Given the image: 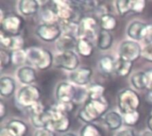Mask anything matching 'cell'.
<instances>
[{
	"label": "cell",
	"instance_id": "4316f807",
	"mask_svg": "<svg viewBox=\"0 0 152 136\" xmlns=\"http://www.w3.org/2000/svg\"><path fill=\"white\" fill-rule=\"evenodd\" d=\"M72 4L80 12H91L96 11L98 7L97 1H72Z\"/></svg>",
	"mask_w": 152,
	"mask_h": 136
},
{
	"label": "cell",
	"instance_id": "d4e9b609",
	"mask_svg": "<svg viewBox=\"0 0 152 136\" xmlns=\"http://www.w3.org/2000/svg\"><path fill=\"white\" fill-rule=\"evenodd\" d=\"M131 82L133 86L138 90H143L145 88H148V84H149L148 75L146 72H142V71L137 72L132 77Z\"/></svg>",
	"mask_w": 152,
	"mask_h": 136
},
{
	"label": "cell",
	"instance_id": "4dcf8cb0",
	"mask_svg": "<svg viewBox=\"0 0 152 136\" xmlns=\"http://www.w3.org/2000/svg\"><path fill=\"white\" fill-rule=\"evenodd\" d=\"M28 61L27 60V52L26 50H18V51H13L12 53V63L14 64L15 66H20L23 65Z\"/></svg>",
	"mask_w": 152,
	"mask_h": 136
},
{
	"label": "cell",
	"instance_id": "4fadbf2b",
	"mask_svg": "<svg viewBox=\"0 0 152 136\" xmlns=\"http://www.w3.org/2000/svg\"><path fill=\"white\" fill-rule=\"evenodd\" d=\"M77 89L73 85L61 82L56 87L55 95L60 102H73L74 99L77 97Z\"/></svg>",
	"mask_w": 152,
	"mask_h": 136
},
{
	"label": "cell",
	"instance_id": "7dc6e473",
	"mask_svg": "<svg viewBox=\"0 0 152 136\" xmlns=\"http://www.w3.org/2000/svg\"><path fill=\"white\" fill-rule=\"evenodd\" d=\"M62 136H77V135H75L74 134H65L64 135H62Z\"/></svg>",
	"mask_w": 152,
	"mask_h": 136
},
{
	"label": "cell",
	"instance_id": "f1b7e54d",
	"mask_svg": "<svg viewBox=\"0 0 152 136\" xmlns=\"http://www.w3.org/2000/svg\"><path fill=\"white\" fill-rule=\"evenodd\" d=\"M105 87L100 84H94L91 86L87 90V95L89 100L98 101L104 98Z\"/></svg>",
	"mask_w": 152,
	"mask_h": 136
},
{
	"label": "cell",
	"instance_id": "bcb514c9",
	"mask_svg": "<svg viewBox=\"0 0 152 136\" xmlns=\"http://www.w3.org/2000/svg\"><path fill=\"white\" fill-rule=\"evenodd\" d=\"M142 136H152V132L151 131H146L142 134Z\"/></svg>",
	"mask_w": 152,
	"mask_h": 136
},
{
	"label": "cell",
	"instance_id": "f35d334b",
	"mask_svg": "<svg viewBox=\"0 0 152 136\" xmlns=\"http://www.w3.org/2000/svg\"><path fill=\"white\" fill-rule=\"evenodd\" d=\"M142 56L146 61L152 62V42L147 43V45L142 48Z\"/></svg>",
	"mask_w": 152,
	"mask_h": 136
},
{
	"label": "cell",
	"instance_id": "83f0119b",
	"mask_svg": "<svg viewBox=\"0 0 152 136\" xmlns=\"http://www.w3.org/2000/svg\"><path fill=\"white\" fill-rule=\"evenodd\" d=\"M117 25H118V21L116 18L110 13L102 15L100 18V27L101 29L102 30H106L110 32L111 30H114Z\"/></svg>",
	"mask_w": 152,
	"mask_h": 136
},
{
	"label": "cell",
	"instance_id": "7402d4cb",
	"mask_svg": "<svg viewBox=\"0 0 152 136\" xmlns=\"http://www.w3.org/2000/svg\"><path fill=\"white\" fill-rule=\"evenodd\" d=\"M15 90V81L9 77H3L0 79V94L4 97L11 96Z\"/></svg>",
	"mask_w": 152,
	"mask_h": 136
},
{
	"label": "cell",
	"instance_id": "8992f818",
	"mask_svg": "<svg viewBox=\"0 0 152 136\" xmlns=\"http://www.w3.org/2000/svg\"><path fill=\"white\" fill-rule=\"evenodd\" d=\"M100 21L91 16H86L79 20L77 37L92 40L98 37L100 30Z\"/></svg>",
	"mask_w": 152,
	"mask_h": 136
},
{
	"label": "cell",
	"instance_id": "52a82bcc",
	"mask_svg": "<svg viewBox=\"0 0 152 136\" xmlns=\"http://www.w3.org/2000/svg\"><path fill=\"white\" fill-rule=\"evenodd\" d=\"M41 92L40 90L32 85L25 86L20 89L17 94V101L19 104L23 107L29 109L33 105L40 102Z\"/></svg>",
	"mask_w": 152,
	"mask_h": 136
},
{
	"label": "cell",
	"instance_id": "60d3db41",
	"mask_svg": "<svg viewBox=\"0 0 152 136\" xmlns=\"http://www.w3.org/2000/svg\"><path fill=\"white\" fill-rule=\"evenodd\" d=\"M34 136H56L54 132L49 128H41L36 131Z\"/></svg>",
	"mask_w": 152,
	"mask_h": 136
},
{
	"label": "cell",
	"instance_id": "8d00e7d4",
	"mask_svg": "<svg viewBox=\"0 0 152 136\" xmlns=\"http://www.w3.org/2000/svg\"><path fill=\"white\" fill-rule=\"evenodd\" d=\"M56 108H58L60 110L65 112L69 115V113L72 112L75 110V104L73 102H58L56 104H54Z\"/></svg>",
	"mask_w": 152,
	"mask_h": 136
},
{
	"label": "cell",
	"instance_id": "e575fe53",
	"mask_svg": "<svg viewBox=\"0 0 152 136\" xmlns=\"http://www.w3.org/2000/svg\"><path fill=\"white\" fill-rule=\"evenodd\" d=\"M140 118H141V115L137 110V111H134V112L126 114L125 118H124V121L126 126H134L137 125V123L140 120Z\"/></svg>",
	"mask_w": 152,
	"mask_h": 136
},
{
	"label": "cell",
	"instance_id": "ab89813d",
	"mask_svg": "<svg viewBox=\"0 0 152 136\" xmlns=\"http://www.w3.org/2000/svg\"><path fill=\"white\" fill-rule=\"evenodd\" d=\"M148 75V80H149V84H148V94H147V100L148 102L152 103V70L147 72Z\"/></svg>",
	"mask_w": 152,
	"mask_h": 136
},
{
	"label": "cell",
	"instance_id": "836d02e7",
	"mask_svg": "<svg viewBox=\"0 0 152 136\" xmlns=\"http://www.w3.org/2000/svg\"><path fill=\"white\" fill-rule=\"evenodd\" d=\"M80 136H102V134L95 125L87 124L82 128Z\"/></svg>",
	"mask_w": 152,
	"mask_h": 136
},
{
	"label": "cell",
	"instance_id": "7bdbcfd3",
	"mask_svg": "<svg viewBox=\"0 0 152 136\" xmlns=\"http://www.w3.org/2000/svg\"><path fill=\"white\" fill-rule=\"evenodd\" d=\"M117 136H135L134 131L133 129H125L118 133Z\"/></svg>",
	"mask_w": 152,
	"mask_h": 136
},
{
	"label": "cell",
	"instance_id": "cb8c5ba5",
	"mask_svg": "<svg viewBox=\"0 0 152 136\" xmlns=\"http://www.w3.org/2000/svg\"><path fill=\"white\" fill-rule=\"evenodd\" d=\"M77 51L83 57H90L94 53V45L90 40L78 38L77 44Z\"/></svg>",
	"mask_w": 152,
	"mask_h": 136
},
{
	"label": "cell",
	"instance_id": "7a4b0ae2",
	"mask_svg": "<svg viewBox=\"0 0 152 136\" xmlns=\"http://www.w3.org/2000/svg\"><path fill=\"white\" fill-rule=\"evenodd\" d=\"M26 52L28 61L38 69L45 70L49 69L53 62L54 58L53 57L51 52L45 48L34 46L29 47L26 50Z\"/></svg>",
	"mask_w": 152,
	"mask_h": 136
},
{
	"label": "cell",
	"instance_id": "ac0fdd59",
	"mask_svg": "<svg viewBox=\"0 0 152 136\" xmlns=\"http://www.w3.org/2000/svg\"><path fill=\"white\" fill-rule=\"evenodd\" d=\"M17 77L19 80L22 84H25L26 86L31 85L37 79V74L35 69L28 66H24L20 68L17 72Z\"/></svg>",
	"mask_w": 152,
	"mask_h": 136
},
{
	"label": "cell",
	"instance_id": "f546056e",
	"mask_svg": "<svg viewBox=\"0 0 152 136\" xmlns=\"http://www.w3.org/2000/svg\"><path fill=\"white\" fill-rule=\"evenodd\" d=\"M41 18L45 24H56V21L58 20V18L51 6L43 9Z\"/></svg>",
	"mask_w": 152,
	"mask_h": 136
},
{
	"label": "cell",
	"instance_id": "603a6c76",
	"mask_svg": "<svg viewBox=\"0 0 152 136\" xmlns=\"http://www.w3.org/2000/svg\"><path fill=\"white\" fill-rule=\"evenodd\" d=\"M112 42H113L112 35L109 31L101 29L97 37V47L102 51L108 50L111 46Z\"/></svg>",
	"mask_w": 152,
	"mask_h": 136
},
{
	"label": "cell",
	"instance_id": "2e32d148",
	"mask_svg": "<svg viewBox=\"0 0 152 136\" xmlns=\"http://www.w3.org/2000/svg\"><path fill=\"white\" fill-rule=\"evenodd\" d=\"M147 25L148 24L142 23L141 21H134L129 25L127 29V35L132 39L136 41L144 40L147 30Z\"/></svg>",
	"mask_w": 152,
	"mask_h": 136
},
{
	"label": "cell",
	"instance_id": "3957f363",
	"mask_svg": "<svg viewBox=\"0 0 152 136\" xmlns=\"http://www.w3.org/2000/svg\"><path fill=\"white\" fill-rule=\"evenodd\" d=\"M47 111L49 116L47 128L59 133H64L69 129L70 120L68 114L60 110L55 105H53L51 108L47 109Z\"/></svg>",
	"mask_w": 152,
	"mask_h": 136
},
{
	"label": "cell",
	"instance_id": "d6a6232c",
	"mask_svg": "<svg viewBox=\"0 0 152 136\" xmlns=\"http://www.w3.org/2000/svg\"><path fill=\"white\" fill-rule=\"evenodd\" d=\"M116 6L118 13L121 16H125L129 12H132V1L131 0H118L116 2Z\"/></svg>",
	"mask_w": 152,
	"mask_h": 136
},
{
	"label": "cell",
	"instance_id": "8fae6325",
	"mask_svg": "<svg viewBox=\"0 0 152 136\" xmlns=\"http://www.w3.org/2000/svg\"><path fill=\"white\" fill-rule=\"evenodd\" d=\"M23 28V20L18 15H6L1 21V30L9 36L20 35Z\"/></svg>",
	"mask_w": 152,
	"mask_h": 136
},
{
	"label": "cell",
	"instance_id": "d6986e66",
	"mask_svg": "<svg viewBox=\"0 0 152 136\" xmlns=\"http://www.w3.org/2000/svg\"><path fill=\"white\" fill-rule=\"evenodd\" d=\"M6 128L12 136H25L28 133L27 125L23 121L18 119L11 120L7 124Z\"/></svg>",
	"mask_w": 152,
	"mask_h": 136
},
{
	"label": "cell",
	"instance_id": "ba28073f",
	"mask_svg": "<svg viewBox=\"0 0 152 136\" xmlns=\"http://www.w3.org/2000/svg\"><path fill=\"white\" fill-rule=\"evenodd\" d=\"M28 110L29 111L31 123L35 127L38 129L48 127V122H49L48 111L41 102L33 105Z\"/></svg>",
	"mask_w": 152,
	"mask_h": 136
},
{
	"label": "cell",
	"instance_id": "74e56055",
	"mask_svg": "<svg viewBox=\"0 0 152 136\" xmlns=\"http://www.w3.org/2000/svg\"><path fill=\"white\" fill-rule=\"evenodd\" d=\"M146 7V2L142 0L132 1V12L135 13H142Z\"/></svg>",
	"mask_w": 152,
	"mask_h": 136
},
{
	"label": "cell",
	"instance_id": "30bf717a",
	"mask_svg": "<svg viewBox=\"0 0 152 136\" xmlns=\"http://www.w3.org/2000/svg\"><path fill=\"white\" fill-rule=\"evenodd\" d=\"M53 61L57 68L71 71L77 69L79 64V59L74 52L60 53L55 56Z\"/></svg>",
	"mask_w": 152,
	"mask_h": 136
},
{
	"label": "cell",
	"instance_id": "ffe728a7",
	"mask_svg": "<svg viewBox=\"0 0 152 136\" xmlns=\"http://www.w3.org/2000/svg\"><path fill=\"white\" fill-rule=\"evenodd\" d=\"M134 62L126 61L122 58H118L115 61V69L114 73L118 77H127L133 68Z\"/></svg>",
	"mask_w": 152,
	"mask_h": 136
},
{
	"label": "cell",
	"instance_id": "b9f144b4",
	"mask_svg": "<svg viewBox=\"0 0 152 136\" xmlns=\"http://www.w3.org/2000/svg\"><path fill=\"white\" fill-rule=\"evenodd\" d=\"M6 114H7V107L3 101H0V118H1V120L4 119V118L6 116Z\"/></svg>",
	"mask_w": 152,
	"mask_h": 136
},
{
	"label": "cell",
	"instance_id": "1f68e13d",
	"mask_svg": "<svg viewBox=\"0 0 152 136\" xmlns=\"http://www.w3.org/2000/svg\"><path fill=\"white\" fill-rule=\"evenodd\" d=\"M25 45V41L20 35L17 36H10V43L8 48L13 51L22 50Z\"/></svg>",
	"mask_w": 152,
	"mask_h": 136
},
{
	"label": "cell",
	"instance_id": "6da1fadb",
	"mask_svg": "<svg viewBox=\"0 0 152 136\" xmlns=\"http://www.w3.org/2000/svg\"><path fill=\"white\" fill-rule=\"evenodd\" d=\"M108 109L109 102L105 98L98 101L88 100L80 110L78 117L84 122L87 124H92V122L97 120L102 116H103Z\"/></svg>",
	"mask_w": 152,
	"mask_h": 136
},
{
	"label": "cell",
	"instance_id": "277c9868",
	"mask_svg": "<svg viewBox=\"0 0 152 136\" xmlns=\"http://www.w3.org/2000/svg\"><path fill=\"white\" fill-rule=\"evenodd\" d=\"M52 5L51 7L54 11L58 20L61 22H66V21H77V16L78 12H80L73 4L72 2H68V1H52L51 2Z\"/></svg>",
	"mask_w": 152,
	"mask_h": 136
},
{
	"label": "cell",
	"instance_id": "5bb4252c",
	"mask_svg": "<svg viewBox=\"0 0 152 136\" xmlns=\"http://www.w3.org/2000/svg\"><path fill=\"white\" fill-rule=\"evenodd\" d=\"M92 76L93 70L90 68L82 67L75 69L74 71H71L69 75V79L72 83L77 86H86L90 82Z\"/></svg>",
	"mask_w": 152,
	"mask_h": 136
},
{
	"label": "cell",
	"instance_id": "9a60e30c",
	"mask_svg": "<svg viewBox=\"0 0 152 136\" xmlns=\"http://www.w3.org/2000/svg\"><path fill=\"white\" fill-rule=\"evenodd\" d=\"M77 39L76 37L69 34H61V37L56 41V47L60 53L65 52H74V49L77 48Z\"/></svg>",
	"mask_w": 152,
	"mask_h": 136
},
{
	"label": "cell",
	"instance_id": "d590c367",
	"mask_svg": "<svg viewBox=\"0 0 152 136\" xmlns=\"http://www.w3.org/2000/svg\"><path fill=\"white\" fill-rule=\"evenodd\" d=\"M0 61H1V69H4L12 63V54H10L7 51L1 49L0 50Z\"/></svg>",
	"mask_w": 152,
	"mask_h": 136
},
{
	"label": "cell",
	"instance_id": "f6af8a7d",
	"mask_svg": "<svg viewBox=\"0 0 152 136\" xmlns=\"http://www.w3.org/2000/svg\"><path fill=\"white\" fill-rule=\"evenodd\" d=\"M147 126H148L150 131H151L152 132V115L149 117V118H148V120H147Z\"/></svg>",
	"mask_w": 152,
	"mask_h": 136
},
{
	"label": "cell",
	"instance_id": "7c38bea8",
	"mask_svg": "<svg viewBox=\"0 0 152 136\" xmlns=\"http://www.w3.org/2000/svg\"><path fill=\"white\" fill-rule=\"evenodd\" d=\"M36 34L39 38L45 42H53L61 37V29L57 24L43 23L37 28Z\"/></svg>",
	"mask_w": 152,
	"mask_h": 136
},
{
	"label": "cell",
	"instance_id": "484cf974",
	"mask_svg": "<svg viewBox=\"0 0 152 136\" xmlns=\"http://www.w3.org/2000/svg\"><path fill=\"white\" fill-rule=\"evenodd\" d=\"M99 69L100 70L106 74V75H110L114 72L115 69V61L111 56L106 55L103 56L100 61H99Z\"/></svg>",
	"mask_w": 152,
	"mask_h": 136
},
{
	"label": "cell",
	"instance_id": "ee69618b",
	"mask_svg": "<svg viewBox=\"0 0 152 136\" xmlns=\"http://www.w3.org/2000/svg\"><path fill=\"white\" fill-rule=\"evenodd\" d=\"M0 136H12L11 133L7 130L6 127H4L0 130Z\"/></svg>",
	"mask_w": 152,
	"mask_h": 136
},
{
	"label": "cell",
	"instance_id": "e0dca14e",
	"mask_svg": "<svg viewBox=\"0 0 152 136\" xmlns=\"http://www.w3.org/2000/svg\"><path fill=\"white\" fill-rule=\"evenodd\" d=\"M19 11L25 16H32L39 10V3L36 0H21L18 4Z\"/></svg>",
	"mask_w": 152,
	"mask_h": 136
},
{
	"label": "cell",
	"instance_id": "5b68a950",
	"mask_svg": "<svg viewBox=\"0 0 152 136\" xmlns=\"http://www.w3.org/2000/svg\"><path fill=\"white\" fill-rule=\"evenodd\" d=\"M118 104L120 111L126 115L137 111L141 104V99L136 92L132 89H125L118 96Z\"/></svg>",
	"mask_w": 152,
	"mask_h": 136
},
{
	"label": "cell",
	"instance_id": "44dd1931",
	"mask_svg": "<svg viewBox=\"0 0 152 136\" xmlns=\"http://www.w3.org/2000/svg\"><path fill=\"white\" fill-rule=\"evenodd\" d=\"M105 123L110 130H118L122 126L123 118L120 114L115 111L108 112L105 115Z\"/></svg>",
	"mask_w": 152,
	"mask_h": 136
},
{
	"label": "cell",
	"instance_id": "9c48e42d",
	"mask_svg": "<svg viewBox=\"0 0 152 136\" xmlns=\"http://www.w3.org/2000/svg\"><path fill=\"white\" fill-rule=\"evenodd\" d=\"M142 48L135 41H125L119 46V58L134 62L142 56Z\"/></svg>",
	"mask_w": 152,
	"mask_h": 136
}]
</instances>
